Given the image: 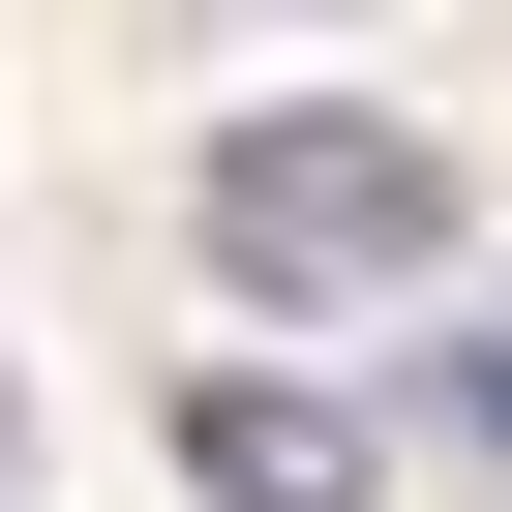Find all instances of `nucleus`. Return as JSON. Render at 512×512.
<instances>
[{
	"instance_id": "1",
	"label": "nucleus",
	"mask_w": 512,
	"mask_h": 512,
	"mask_svg": "<svg viewBox=\"0 0 512 512\" xmlns=\"http://www.w3.org/2000/svg\"><path fill=\"white\" fill-rule=\"evenodd\" d=\"M211 272H241V302H422V272H452V151H422L392 91L211 121Z\"/></svg>"
},
{
	"instance_id": "2",
	"label": "nucleus",
	"mask_w": 512,
	"mask_h": 512,
	"mask_svg": "<svg viewBox=\"0 0 512 512\" xmlns=\"http://www.w3.org/2000/svg\"><path fill=\"white\" fill-rule=\"evenodd\" d=\"M181 482H211V512H362L392 452H362V392H302V362H181Z\"/></svg>"
},
{
	"instance_id": "3",
	"label": "nucleus",
	"mask_w": 512,
	"mask_h": 512,
	"mask_svg": "<svg viewBox=\"0 0 512 512\" xmlns=\"http://www.w3.org/2000/svg\"><path fill=\"white\" fill-rule=\"evenodd\" d=\"M482 422H512V362H482Z\"/></svg>"
},
{
	"instance_id": "4",
	"label": "nucleus",
	"mask_w": 512,
	"mask_h": 512,
	"mask_svg": "<svg viewBox=\"0 0 512 512\" xmlns=\"http://www.w3.org/2000/svg\"><path fill=\"white\" fill-rule=\"evenodd\" d=\"M241 31H272V0H241Z\"/></svg>"
}]
</instances>
